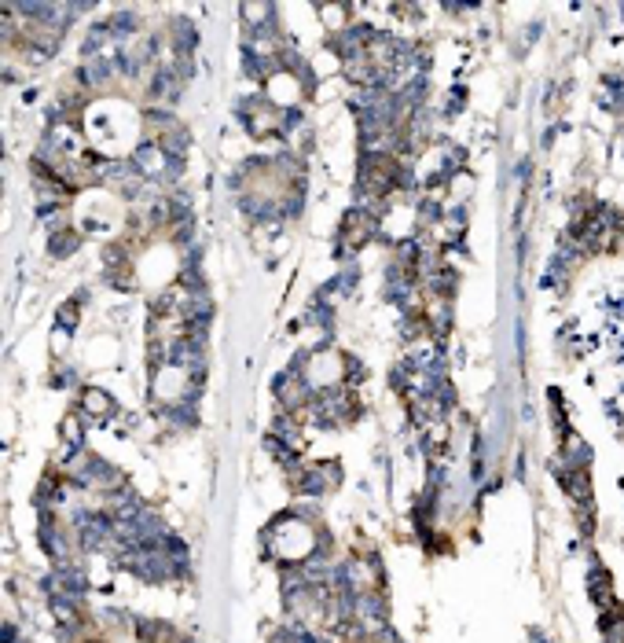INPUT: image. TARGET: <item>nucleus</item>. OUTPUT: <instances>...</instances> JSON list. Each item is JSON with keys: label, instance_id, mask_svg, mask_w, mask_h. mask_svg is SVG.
<instances>
[{"label": "nucleus", "instance_id": "f03ea898", "mask_svg": "<svg viewBox=\"0 0 624 643\" xmlns=\"http://www.w3.org/2000/svg\"><path fill=\"white\" fill-rule=\"evenodd\" d=\"M136 162L147 169V173H154L158 166H162V151H158L154 144H147V147H140V154H136Z\"/></svg>", "mask_w": 624, "mask_h": 643}, {"label": "nucleus", "instance_id": "f257e3e1", "mask_svg": "<svg viewBox=\"0 0 624 643\" xmlns=\"http://www.w3.org/2000/svg\"><path fill=\"white\" fill-rule=\"evenodd\" d=\"M85 408H89V416H99V419H103L107 412H110V397L99 393V390H89V393H85Z\"/></svg>", "mask_w": 624, "mask_h": 643}]
</instances>
